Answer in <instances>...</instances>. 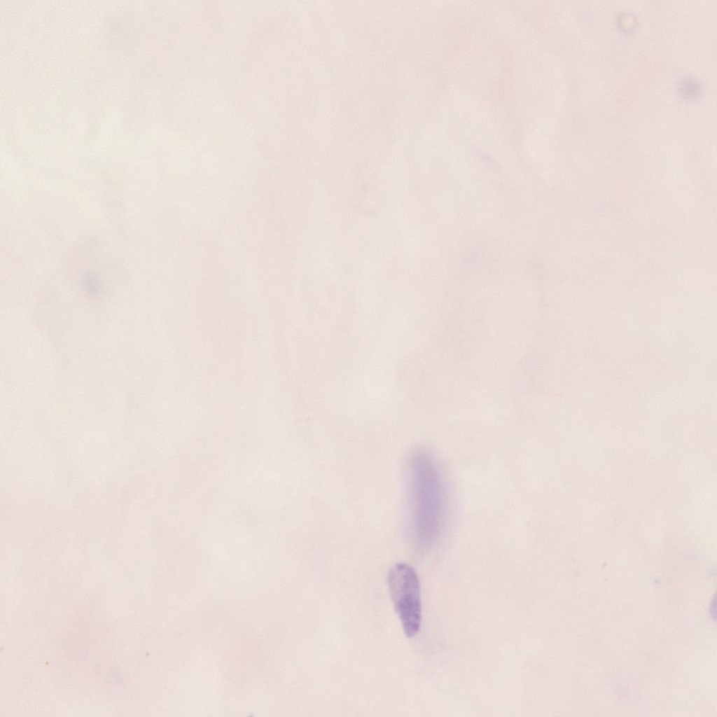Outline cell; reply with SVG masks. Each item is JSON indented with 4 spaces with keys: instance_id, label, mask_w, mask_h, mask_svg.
Instances as JSON below:
<instances>
[{
    "instance_id": "cell-1",
    "label": "cell",
    "mask_w": 717,
    "mask_h": 717,
    "mask_svg": "<svg viewBox=\"0 0 717 717\" xmlns=\"http://www.w3.org/2000/svg\"><path fill=\"white\" fill-rule=\"evenodd\" d=\"M410 530L415 546L429 551L441 540L449 515V494L436 459L417 450L408 464Z\"/></svg>"
},
{
    "instance_id": "cell-2",
    "label": "cell",
    "mask_w": 717,
    "mask_h": 717,
    "mask_svg": "<svg viewBox=\"0 0 717 717\" xmlns=\"http://www.w3.org/2000/svg\"><path fill=\"white\" fill-rule=\"evenodd\" d=\"M387 585L394 609L405 636H415L421 626L420 583L415 569L406 563L393 565L387 574Z\"/></svg>"
}]
</instances>
